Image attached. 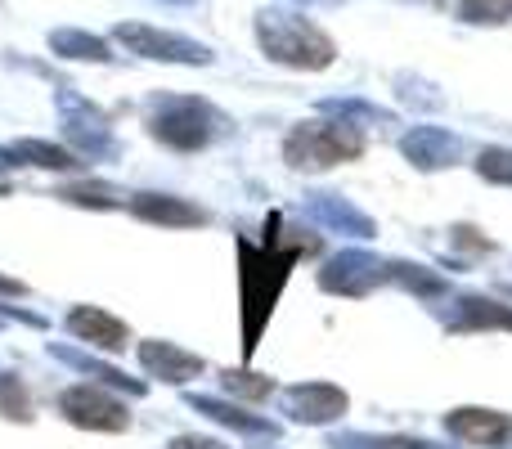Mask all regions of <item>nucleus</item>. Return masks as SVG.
I'll return each instance as SVG.
<instances>
[{
	"instance_id": "obj_1",
	"label": "nucleus",
	"mask_w": 512,
	"mask_h": 449,
	"mask_svg": "<svg viewBox=\"0 0 512 449\" xmlns=\"http://www.w3.org/2000/svg\"><path fill=\"white\" fill-rule=\"evenodd\" d=\"M283 221L270 216L265 221V247L239 243V292H243V351H256V337H261V324L270 319L274 301H279V288L288 279V270L297 265L301 252L315 247V238H292L283 243Z\"/></svg>"
},
{
	"instance_id": "obj_2",
	"label": "nucleus",
	"mask_w": 512,
	"mask_h": 449,
	"mask_svg": "<svg viewBox=\"0 0 512 449\" xmlns=\"http://www.w3.org/2000/svg\"><path fill=\"white\" fill-rule=\"evenodd\" d=\"M256 41H261L265 59L283 63V68H301V72H319L333 63V41L319 32L315 23L297 14H283V9H265L256 14Z\"/></svg>"
},
{
	"instance_id": "obj_3",
	"label": "nucleus",
	"mask_w": 512,
	"mask_h": 449,
	"mask_svg": "<svg viewBox=\"0 0 512 449\" xmlns=\"http://www.w3.org/2000/svg\"><path fill=\"white\" fill-rule=\"evenodd\" d=\"M360 153H364L360 126H351V122L297 126V131L288 135V144H283V158L297 171H324V167H337L342 158H360Z\"/></svg>"
},
{
	"instance_id": "obj_4",
	"label": "nucleus",
	"mask_w": 512,
	"mask_h": 449,
	"mask_svg": "<svg viewBox=\"0 0 512 449\" xmlns=\"http://www.w3.org/2000/svg\"><path fill=\"white\" fill-rule=\"evenodd\" d=\"M149 131L158 135L162 144L180 153H194L212 140L216 131V113L203 104V99H185V95H171V99H153L149 108Z\"/></svg>"
},
{
	"instance_id": "obj_5",
	"label": "nucleus",
	"mask_w": 512,
	"mask_h": 449,
	"mask_svg": "<svg viewBox=\"0 0 512 449\" xmlns=\"http://www.w3.org/2000/svg\"><path fill=\"white\" fill-rule=\"evenodd\" d=\"M54 108H59L63 135H68V144L81 153V158L99 162V158H113L117 153L113 126H108V117L99 113L90 99H81L77 90H54Z\"/></svg>"
},
{
	"instance_id": "obj_6",
	"label": "nucleus",
	"mask_w": 512,
	"mask_h": 449,
	"mask_svg": "<svg viewBox=\"0 0 512 449\" xmlns=\"http://www.w3.org/2000/svg\"><path fill=\"white\" fill-rule=\"evenodd\" d=\"M113 36L131 54L153 59V63H185V68H207L212 63V50L203 41H189V36L162 32V27H149V23H117Z\"/></svg>"
},
{
	"instance_id": "obj_7",
	"label": "nucleus",
	"mask_w": 512,
	"mask_h": 449,
	"mask_svg": "<svg viewBox=\"0 0 512 449\" xmlns=\"http://www.w3.org/2000/svg\"><path fill=\"white\" fill-rule=\"evenodd\" d=\"M59 414L68 418L72 427H90V432H122V427H131V414H126L122 400H113L108 391L90 387V382L63 391Z\"/></svg>"
},
{
	"instance_id": "obj_8",
	"label": "nucleus",
	"mask_w": 512,
	"mask_h": 449,
	"mask_svg": "<svg viewBox=\"0 0 512 449\" xmlns=\"http://www.w3.org/2000/svg\"><path fill=\"white\" fill-rule=\"evenodd\" d=\"M382 279H391L387 265L369 252H342L319 270V288L337 292V297H364V292H373Z\"/></svg>"
},
{
	"instance_id": "obj_9",
	"label": "nucleus",
	"mask_w": 512,
	"mask_h": 449,
	"mask_svg": "<svg viewBox=\"0 0 512 449\" xmlns=\"http://www.w3.org/2000/svg\"><path fill=\"white\" fill-rule=\"evenodd\" d=\"M283 414H288L292 423L324 427L346 414V391H337L333 382H301V387L283 391Z\"/></svg>"
},
{
	"instance_id": "obj_10",
	"label": "nucleus",
	"mask_w": 512,
	"mask_h": 449,
	"mask_svg": "<svg viewBox=\"0 0 512 449\" xmlns=\"http://www.w3.org/2000/svg\"><path fill=\"white\" fill-rule=\"evenodd\" d=\"M459 135L441 131V126H414V131L400 140V153H405L409 162H414L418 171H441L450 167L454 158H459Z\"/></svg>"
},
{
	"instance_id": "obj_11",
	"label": "nucleus",
	"mask_w": 512,
	"mask_h": 449,
	"mask_svg": "<svg viewBox=\"0 0 512 449\" xmlns=\"http://www.w3.org/2000/svg\"><path fill=\"white\" fill-rule=\"evenodd\" d=\"M140 364L149 378H162V382H171V387H185V382H194L198 373L207 369L198 355L180 351V346H171V342H140Z\"/></svg>"
},
{
	"instance_id": "obj_12",
	"label": "nucleus",
	"mask_w": 512,
	"mask_h": 449,
	"mask_svg": "<svg viewBox=\"0 0 512 449\" xmlns=\"http://www.w3.org/2000/svg\"><path fill=\"white\" fill-rule=\"evenodd\" d=\"M68 333H77L86 346L108 351V355L126 351V342H131V333H126L122 319L104 315V310H95V306H77V310H72V315H68Z\"/></svg>"
},
{
	"instance_id": "obj_13",
	"label": "nucleus",
	"mask_w": 512,
	"mask_h": 449,
	"mask_svg": "<svg viewBox=\"0 0 512 449\" xmlns=\"http://www.w3.org/2000/svg\"><path fill=\"white\" fill-rule=\"evenodd\" d=\"M306 216L315 221L319 229H333V234H351V238H373V221L351 207L346 198L337 194H310L306 198Z\"/></svg>"
},
{
	"instance_id": "obj_14",
	"label": "nucleus",
	"mask_w": 512,
	"mask_h": 449,
	"mask_svg": "<svg viewBox=\"0 0 512 449\" xmlns=\"http://www.w3.org/2000/svg\"><path fill=\"white\" fill-rule=\"evenodd\" d=\"M131 212L140 221L153 225H171V229H189V225H207V212L185 198H171V194H135L131 198Z\"/></svg>"
},
{
	"instance_id": "obj_15",
	"label": "nucleus",
	"mask_w": 512,
	"mask_h": 449,
	"mask_svg": "<svg viewBox=\"0 0 512 449\" xmlns=\"http://www.w3.org/2000/svg\"><path fill=\"white\" fill-rule=\"evenodd\" d=\"M445 432L468 445H499L508 436V418L495 409H454L445 414Z\"/></svg>"
},
{
	"instance_id": "obj_16",
	"label": "nucleus",
	"mask_w": 512,
	"mask_h": 449,
	"mask_svg": "<svg viewBox=\"0 0 512 449\" xmlns=\"http://www.w3.org/2000/svg\"><path fill=\"white\" fill-rule=\"evenodd\" d=\"M189 409H198V414H207L212 423L234 427V432H243V436H274L279 432L270 418H252L248 409L230 405V400H216V396H189Z\"/></svg>"
},
{
	"instance_id": "obj_17",
	"label": "nucleus",
	"mask_w": 512,
	"mask_h": 449,
	"mask_svg": "<svg viewBox=\"0 0 512 449\" xmlns=\"http://www.w3.org/2000/svg\"><path fill=\"white\" fill-rule=\"evenodd\" d=\"M0 158H14L23 167H41V171H77V153L59 149L50 140H14V144H0Z\"/></svg>"
},
{
	"instance_id": "obj_18",
	"label": "nucleus",
	"mask_w": 512,
	"mask_h": 449,
	"mask_svg": "<svg viewBox=\"0 0 512 449\" xmlns=\"http://www.w3.org/2000/svg\"><path fill=\"white\" fill-rule=\"evenodd\" d=\"M50 50L63 54V59L113 63V50H108L104 36H90V32H81V27H59V32H50Z\"/></svg>"
},
{
	"instance_id": "obj_19",
	"label": "nucleus",
	"mask_w": 512,
	"mask_h": 449,
	"mask_svg": "<svg viewBox=\"0 0 512 449\" xmlns=\"http://www.w3.org/2000/svg\"><path fill=\"white\" fill-rule=\"evenodd\" d=\"M450 324L454 328H512V310L486 297H459Z\"/></svg>"
},
{
	"instance_id": "obj_20",
	"label": "nucleus",
	"mask_w": 512,
	"mask_h": 449,
	"mask_svg": "<svg viewBox=\"0 0 512 449\" xmlns=\"http://www.w3.org/2000/svg\"><path fill=\"white\" fill-rule=\"evenodd\" d=\"M59 355L63 364H72V369H81V373H95L99 382H108V387H117V391H131V396H144V382H126V373H117V369H108V364H99V360H90V355H81V351H72V346H59Z\"/></svg>"
},
{
	"instance_id": "obj_21",
	"label": "nucleus",
	"mask_w": 512,
	"mask_h": 449,
	"mask_svg": "<svg viewBox=\"0 0 512 449\" xmlns=\"http://www.w3.org/2000/svg\"><path fill=\"white\" fill-rule=\"evenodd\" d=\"M387 274L400 283V288L418 292V297H441V292H445V279H441V274H432V270H427V265L391 261V265H387Z\"/></svg>"
},
{
	"instance_id": "obj_22",
	"label": "nucleus",
	"mask_w": 512,
	"mask_h": 449,
	"mask_svg": "<svg viewBox=\"0 0 512 449\" xmlns=\"http://www.w3.org/2000/svg\"><path fill=\"white\" fill-rule=\"evenodd\" d=\"M324 113H337L342 122H351V126H360V122H396V117L387 113V108H378V104H364V99H324Z\"/></svg>"
},
{
	"instance_id": "obj_23",
	"label": "nucleus",
	"mask_w": 512,
	"mask_h": 449,
	"mask_svg": "<svg viewBox=\"0 0 512 449\" xmlns=\"http://www.w3.org/2000/svg\"><path fill=\"white\" fill-rule=\"evenodd\" d=\"M59 198H68L77 207H126V198L108 185H68Z\"/></svg>"
},
{
	"instance_id": "obj_24",
	"label": "nucleus",
	"mask_w": 512,
	"mask_h": 449,
	"mask_svg": "<svg viewBox=\"0 0 512 449\" xmlns=\"http://www.w3.org/2000/svg\"><path fill=\"white\" fill-rule=\"evenodd\" d=\"M459 14L468 23H504V18H512V0H463Z\"/></svg>"
},
{
	"instance_id": "obj_25",
	"label": "nucleus",
	"mask_w": 512,
	"mask_h": 449,
	"mask_svg": "<svg viewBox=\"0 0 512 449\" xmlns=\"http://www.w3.org/2000/svg\"><path fill=\"white\" fill-rule=\"evenodd\" d=\"M477 171L495 185H512V149H486L477 158Z\"/></svg>"
},
{
	"instance_id": "obj_26",
	"label": "nucleus",
	"mask_w": 512,
	"mask_h": 449,
	"mask_svg": "<svg viewBox=\"0 0 512 449\" xmlns=\"http://www.w3.org/2000/svg\"><path fill=\"white\" fill-rule=\"evenodd\" d=\"M274 382L270 378H256V373H225V391H234V396H248V400H265L270 396Z\"/></svg>"
},
{
	"instance_id": "obj_27",
	"label": "nucleus",
	"mask_w": 512,
	"mask_h": 449,
	"mask_svg": "<svg viewBox=\"0 0 512 449\" xmlns=\"http://www.w3.org/2000/svg\"><path fill=\"white\" fill-rule=\"evenodd\" d=\"M167 449H225L221 441H207V436H176Z\"/></svg>"
},
{
	"instance_id": "obj_28",
	"label": "nucleus",
	"mask_w": 512,
	"mask_h": 449,
	"mask_svg": "<svg viewBox=\"0 0 512 449\" xmlns=\"http://www.w3.org/2000/svg\"><path fill=\"white\" fill-rule=\"evenodd\" d=\"M0 292H18V297H23V283H18V279H0Z\"/></svg>"
},
{
	"instance_id": "obj_29",
	"label": "nucleus",
	"mask_w": 512,
	"mask_h": 449,
	"mask_svg": "<svg viewBox=\"0 0 512 449\" xmlns=\"http://www.w3.org/2000/svg\"><path fill=\"white\" fill-rule=\"evenodd\" d=\"M301 5H337V0H301Z\"/></svg>"
},
{
	"instance_id": "obj_30",
	"label": "nucleus",
	"mask_w": 512,
	"mask_h": 449,
	"mask_svg": "<svg viewBox=\"0 0 512 449\" xmlns=\"http://www.w3.org/2000/svg\"><path fill=\"white\" fill-rule=\"evenodd\" d=\"M0 194H9V180L5 176H0Z\"/></svg>"
},
{
	"instance_id": "obj_31",
	"label": "nucleus",
	"mask_w": 512,
	"mask_h": 449,
	"mask_svg": "<svg viewBox=\"0 0 512 449\" xmlns=\"http://www.w3.org/2000/svg\"><path fill=\"white\" fill-rule=\"evenodd\" d=\"M167 5H185V0H167Z\"/></svg>"
}]
</instances>
